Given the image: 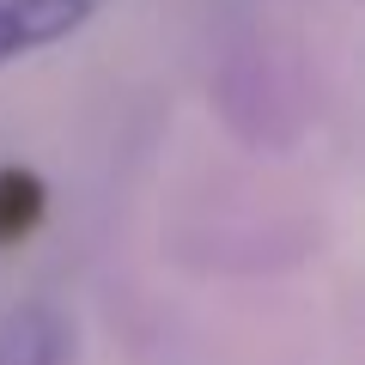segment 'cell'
Masks as SVG:
<instances>
[{
    "mask_svg": "<svg viewBox=\"0 0 365 365\" xmlns=\"http://www.w3.org/2000/svg\"><path fill=\"white\" fill-rule=\"evenodd\" d=\"M110 0H0V73L13 61H31V55L67 43Z\"/></svg>",
    "mask_w": 365,
    "mask_h": 365,
    "instance_id": "cell-1",
    "label": "cell"
},
{
    "mask_svg": "<svg viewBox=\"0 0 365 365\" xmlns=\"http://www.w3.org/2000/svg\"><path fill=\"white\" fill-rule=\"evenodd\" d=\"M0 365H67V317L55 304H19L0 323Z\"/></svg>",
    "mask_w": 365,
    "mask_h": 365,
    "instance_id": "cell-2",
    "label": "cell"
}]
</instances>
